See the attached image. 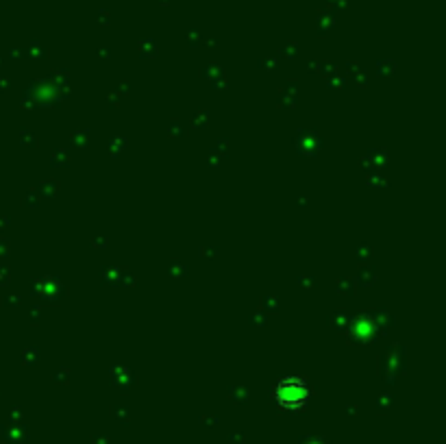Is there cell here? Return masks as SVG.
<instances>
[{
	"label": "cell",
	"instance_id": "1",
	"mask_svg": "<svg viewBox=\"0 0 446 444\" xmlns=\"http://www.w3.org/2000/svg\"><path fill=\"white\" fill-rule=\"evenodd\" d=\"M279 401L285 403V405L294 407V405H300V403L305 401V396H307V392H305V386L298 381H285L279 386V392H277Z\"/></svg>",
	"mask_w": 446,
	"mask_h": 444
}]
</instances>
